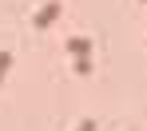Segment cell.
Masks as SVG:
<instances>
[{
    "label": "cell",
    "mask_w": 147,
    "mask_h": 131,
    "mask_svg": "<svg viewBox=\"0 0 147 131\" xmlns=\"http://www.w3.org/2000/svg\"><path fill=\"white\" fill-rule=\"evenodd\" d=\"M56 16H60V0H48V4H40V12H36V28L52 24Z\"/></svg>",
    "instance_id": "6da1fadb"
},
{
    "label": "cell",
    "mask_w": 147,
    "mask_h": 131,
    "mask_svg": "<svg viewBox=\"0 0 147 131\" xmlns=\"http://www.w3.org/2000/svg\"><path fill=\"white\" fill-rule=\"evenodd\" d=\"M68 52L88 60V52H92V40H88V36H68Z\"/></svg>",
    "instance_id": "7a4b0ae2"
},
{
    "label": "cell",
    "mask_w": 147,
    "mask_h": 131,
    "mask_svg": "<svg viewBox=\"0 0 147 131\" xmlns=\"http://www.w3.org/2000/svg\"><path fill=\"white\" fill-rule=\"evenodd\" d=\"M8 60H12V56H8V52H0V79H4V72H8Z\"/></svg>",
    "instance_id": "3957f363"
}]
</instances>
